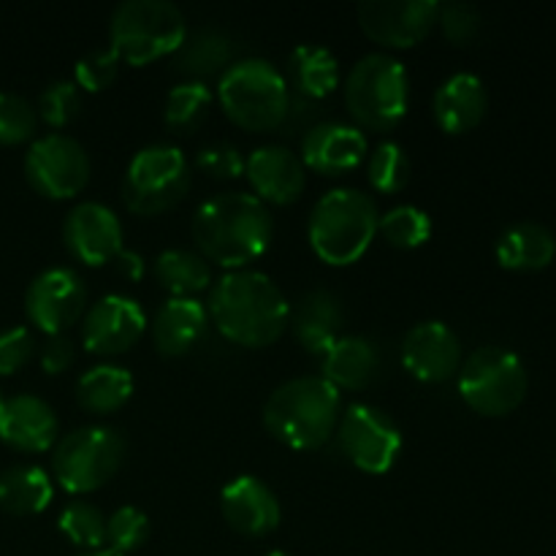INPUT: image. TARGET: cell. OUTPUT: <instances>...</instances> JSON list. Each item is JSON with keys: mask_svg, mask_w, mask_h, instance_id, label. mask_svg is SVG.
<instances>
[{"mask_svg": "<svg viewBox=\"0 0 556 556\" xmlns=\"http://www.w3.org/2000/svg\"><path fill=\"white\" fill-rule=\"evenodd\" d=\"M190 233L206 261L228 271L248 269L269 250L275 217L253 193H217L195 210Z\"/></svg>", "mask_w": 556, "mask_h": 556, "instance_id": "6da1fadb", "label": "cell"}, {"mask_svg": "<svg viewBox=\"0 0 556 556\" xmlns=\"http://www.w3.org/2000/svg\"><path fill=\"white\" fill-rule=\"evenodd\" d=\"M206 313L226 340L244 348H266L288 329L291 304L269 275L233 269L212 286Z\"/></svg>", "mask_w": 556, "mask_h": 556, "instance_id": "7a4b0ae2", "label": "cell"}, {"mask_svg": "<svg viewBox=\"0 0 556 556\" xmlns=\"http://www.w3.org/2000/svg\"><path fill=\"white\" fill-rule=\"evenodd\" d=\"M342 394L324 375H302L277 386L264 405L269 434L293 451H318L337 434Z\"/></svg>", "mask_w": 556, "mask_h": 556, "instance_id": "3957f363", "label": "cell"}, {"mask_svg": "<svg viewBox=\"0 0 556 556\" xmlns=\"http://www.w3.org/2000/svg\"><path fill=\"white\" fill-rule=\"evenodd\" d=\"M378 220V206L364 190L334 188L320 195L309 212V248L329 266H351L372 244Z\"/></svg>", "mask_w": 556, "mask_h": 556, "instance_id": "277c9868", "label": "cell"}, {"mask_svg": "<svg viewBox=\"0 0 556 556\" xmlns=\"http://www.w3.org/2000/svg\"><path fill=\"white\" fill-rule=\"evenodd\" d=\"M217 101L233 125L253 134L280 128L291 106L286 76L264 58H244L228 65L217 81Z\"/></svg>", "mask_w": 556, "mask_h": 556, "instance_id": "5b68a950", "label": "cell"}, {"mask_svg": "<svg viewBox=\"0 0 556 556\" xmlns=\"http://www.w3.org/2000/svg\"><path fill=\"white\" fill-rule=\"evenodd\" d=\"M345 106L356 128L391 130L410 106V76L386 52L364 54L345 76Z\"/></svg>", "mask_w": 556, "mask_h": 556, "instance_id": "8992f818", "label": "cell"}, {"mask_svg": "<svg viewBox=\"0 0 556 556\" xmlns=\"http://www.w3.org/2000/svg\"><path fill=\"white\" fill-rule=\"evenodd\" d=\"M188 38L185 14L168 0H125L109 20V41L119 60L147 65L177 52Z\"/></svg>", "mask_w": 556, "mask_h": 556, "instance_id": "52a82bcc", "label": "cell"}, {"mask_svg": "<svg viewBox=\"0 0 556 556\" xmlns=\"http://www.w3.org/2000/svg\"><path fill=\"white\" fill-rule=\"evenodd\" d=\"M125 451V438L114 427H79L54 443L52 476L68 494L98 492L119 472Z\"/></svg>", "mask_w": 556, "mask_h": 556, "instance_id": "ba28073f", "label": "cell"}, {"mask_svg": "<svg viewBox=\"0 0 556 556\" xmlns=\"http://www.w3.org/2000/svg\"><path fill=\"white\" fill-rule=\"evenodd\" d=\"M462 400L467 407L489 418H500L514 413L525 402L530 378L514 351L500 345H483L462 358L456 372Z\"/></svg>", "mask_w": 556, "mask_h": 556, "instance_id": "9c48e42d", "label": "cell"}, {"mask_svg": "<svg viewBox=\"0 0 556 556\" xmlns=\"http://www.w3.org/2000/svg\"><path fill=\"white\" fill-rule=\"evenodd\" d=\"M188 157L174 144L141 147L125 168L123 201L134 215H161L177 206L188 195Z\"/></svg>", "mask_w": 556, "mask_h": 556, "instance_id": "30bf717a", "label": "cell"}, {"mask_svg": "<svg viewBox=\"0 0 556 556\" xmlns=\"http://www.w3.org/2000/svg\"><path fill=\"white\" fill-rule=\"evenodd\" d=\"M90 155L68 134L38 136L25 152V177L47 199H74L90 182Z\"/></svg>", "mask_w": 556, "mask_h": 556, "instance_id": "8fae6325", "label": "cell"}, {"mask_svg": "<svg viewBox=\"0 0 556 556\" xmlns=\"http://www.w3.org/2000/svg\"><path fill=\"white\" fill-rule=\"evenodd\" d=\"M337 434L342 454L369 476L389 472L402 454V432L396 421L367 402H356L342 413Z\"/></svg>", "mask_w": 556, "mask_h": 556, "instance_id": "7c38bea8", "label": "cell"}, {"mask_svg": "<svg viewBox=\"0 0 556 556\" xmlns=\"http://www.w3.org/2000/svg\"><path fill=\"white\" fill-rule=\"evenodd\" d=\"M25 313L27 320L47 337L65 334V329L87 313V288L79 271L52 266L33 277L25 291Z\"/></svg>", "mask_w": 556, "mask_h": 556, "instance_id": "4fadbf2b", "label": "cell"}, {"mask_svg": "<svg viewBox=\"0 0 556 556\" xmlns=\"http://www.w3.org/2000/svg\"><path fill=\"white\" fill-rule=\"evenodd\" d=\"M440 3L434 0H364L358 3V25L364 36L380 47L410 49L438 25Z\"/></svg>", "mask_w": 556, "mask_h": 556, "instance_id": "5bb4252c", "label": "cell"}, {"mask_svg": "<svg viewBox=\"0 0 556 556\" xmlns=\"http://www.w3.org/2000/svg\"><path fill=\"white\" fill-rule=\"evenodd\" d=\"M147 315L136 299L106 293L81 318V345L96 356H119L144 337Z\"/></svg>", "mask_w": 556, "mask_h": 556, "instance_id": "9a60e30c", "label": "cell"}, {"mask_svg": "<svg viewBox=\"0 0 556 556\" xmlns=\"http://www.w3.org/2000/svg\"><path fill=\"white\" fill-rule=\"evenodd\" d=\"M63 242L85 266H103L123 250V223L101 201H79L63 220Z\"/></svg>", "mask_w": 556, "mask_h": 556, "instance_id": "2e32d148", "label": "cell"}, {"mask_svg": "<svg viewBox=\"0 0 556 556\" xmlns=\"http://www.w3.org/2000/svg\"><path fill=\"white\" fill-rule=\"evenodd\" d=\"M402 367L421 383H445L462 367V340L443 320H421L402 340Z\"/></svg>", "mask_w": 556, "mask_h": 556, "instance_id": "e0dca14e", "label": "cell"}, {"mask_svg": "<svg viewBox=\"0 0 556 556\" xmlns=\"http://www.w3.org/2000/svg\"><path fill=\"white\" fill-rule=\"evenodd\" d=\"M0 440L25 454H43L60 440V421L41 396H0Z\"/></svg>", "mask_w": 556, "mask_h": 556, "instance_id": "ac0fdd59", "label": "cell"}, {"mask_svg": "<svg viewBox=\"0 0 556 556\" xmlns=\"http://www.w3.org/2000/svg\"><path fill=\"white\" fill-rule=\"evenodd\" d=\"M244 174L264 204H293L307 185V168L302 157L282 144L255 147L244 157Z\"/></svg>", "mask_w": 556, "mask_h": 556, "instance_id": "d6986e66", "label": "cell"}, {"mask_svg": "<svg viewBox=\"0 0 556 556\" xmlns=\"http://www.w3.org/2000/svg\"><path fill=\"white\" fill-rule=\"evenodd\" d=\"M223 519L231 530L248 538H266L280 527L282 508L271 486L255 476H239L220 492Z\"/></svg>", "mask_w": 556, "mask_h": 556, "instance_id": "ffe728a7", "label": "cell"}, {"mask_svg": "<svg viewBox=\"0 0 556 556\" xmlns=\"http://www.w3.org/2000/svg\"><path fill=\"white\" fill-rule=\"evenodd\" d=\"M299 157H302L304 168L337 177V174L362 166L367 157V136L351 123H337V119L318 123L304 134Z\"/></svg>", "mask_w": 556, "mask_h": 556, "instance_id": "44dd1931", "label": "cell"}, {"mask_svg": "<svg viewBox=\"0 0 556 556\" xmlns=\"http://www.w3.org/2000/svg\"><path fill=\"white\" fill-rule=\"evenodd\" d=\"M489 109V90L483 79L470 71L451 74L443 85L438 87L432 101L434 123L451 136L467 134L476 128Z\"/></svg>", "mask_w": 556, "mask_h": 556, "instance_id": "7402d4cb", "label": "cell"}, {"mask_svg": "<svg viewBox=\"0 0 556 556\" xmlns=\"http://www.w3.org/2000/svg\"><path fill=\"white\" fill-rule=\"evenodd\" d=\"M210 329V313L199 299H166L152 318V345L177 358L193 351Z\"/></svg>", "mask_w": 556, "mask_h": 556, "instance_id": "603a6c76", "label": "cell"}, {"mask_svg": "<svg viewBox=\"0 0 556 556\" xmlns=\"http://www.w3.org/2000/svg\"><path fill=\"white\" fill-rule=\"evenodd\" d=\"M288 326L293 329V337L307 348L315 356H324L331 345L342 337L345 326V309L342 302L326 288L304 293L296 307H291Z\"/></svg>", "mask_w": 556, "mask_h": 556, "instance_id": "cb8c5ba5", "label": "cell"}, {"mask_svg": "<svg viewBox=\"0 0 556 556\" xmlns=\"http://www.w3.org/2000/svg\"><path fill=\"white\" fill-rule=\"evenodd\" d=\"M320 358H324V378L337 391L367 389L380 372L378 345L358 334H342Z\"/></svg>", "mask_w": 556, "mask_h": 556, "instance_id": "d4e9b609", "label": "cell"}, {"mask_svg": "<svg viewBox=\"0 0 556 556\" xmlns=\"http://www.w3.org/2000/svg\"><path fill=\"white\" fill-rule=\"evenodd\" d=\"M497 261L510 271H541L556 255V237L548 226L535 220H519L505 228L497 239Z\"/></svg>", "mask_w": 556, "mask_h": 556, "instance_id": "484cf974", "label": "cell"}, {"mask_svg": "<svg viewBox=\"0 0 556 556\" xmlns=\"http://www.w3.org/2000/svg\"><path fill=\"white\" fill-rule=\"evenodd\" d=\"M54 483L43 467L14 465L0 472V508L14 516H36L52 505Z\"/></svg>", "mask_w": 556, "mask_h": 556, "instance_id": "4316f807", "label": "cell"}, {"mask_svg": "<svg viewBox=\"0 0 556 556\" xmlns=\"http://www.w3.org/2000/svg\"><path fill=\"white\" fill-rule=\"evenodd\" d=\"M134 396V375L117 364H96L76 380V402L92 416L117 413Z\"/></svg>", "mask_w": 556, "mask_h": 556, "instance_id": "83f0119b", "label": "cell"}, {"mask_svg": "<svg viewBox=\"0 0 556 556\" xmlns=\"http://www.w3.org/2000/svg\"><path fill=\"white\" fill-rule=\"evenodd\" d=\"M155 280L172 299H195L212 282L210 261L188 248H168L155 258Z\"/></svg>", "mask_w": 556, "mask_h": 556, "instance_id": "f1b7e54d", "label": "cell"}, {"mask_svg": "<svg viewBox=\"0 0 556 556\" xmlns=\"http://www.w3.org/2000/svg\"><path fill=\"white\" fill-rule=\"evenodd\" d=\"M291 81L302 96L326 98L340 87V60L318 43H302L288 58Z\"/></svg>", "mask_w": 556, "mask_h": 556, "instance_id": "f546056e", "label": "cell"}, {"mask_svg": "<svg viewBox=\"0 0 556 556\" xmlns=\"http://www.w3.org/2000/svg\"><path fill=\"white\" fill-rule=\"evenodd\" d=\"M179 71L193 76V81H204V76L226 71L231 65V41L220 30L190 33L177 49Z\"/></svg>", "mask_w": 556, "mask_h": 556, "instance_id": "4dcf8cb0", "label": "cell"}, {"mask_svg": "<svg viewBox=\"0 0 556 556\" xmlns=\"http://www.w3.org/2000/svg\"><path fill=\"white\" fill-rule=\"evenodd\" d=\"M212 87L206 81H182L172 87L163 109V119L174 134H193L204 123L206 112L212 106Z\"/></svg>", "mask_w": 556, "mask_h": 556, "instance_id": "1f68e13d", "label": "cell"}, {"mask_svg": "<svg viewBox=\"0 0 556 556\" xmlns=\"http://www.w3.org/2000/svg\"><path fill=\"white\" fill-rule=\"evenodd\" d=\"M58 530L85 552L106 548V516L85 500H71L58 516Z\"/></svg>", "mask_w": 556, "mask_h": 556, "instance_id": "d6a6232c", "label": "cell"}, {"mask_svg": "<svg viewBox=\"0 0 556 556\" xmlns=\"http://www.w3.org/2000/svg\"><path fill=\"white\" fill-rule=\"evenodd\" d=\"M378 231L383 233L386 242L400 250H416L432 239V217L413 204L391 206L386 215H380Z\"/></svg>", "mask_w": 556, "mask_h": 556, "instance_id": "836d02e7", "label": "cell"}, {"mask_svg": "<svg viewBox=\"0 0 556 556\" xmlns=\"http://www.w3.org/2000/svg\"><path fill=\"white\" fill-rule=\"evenodd\" d=\"M367 177L378 193H400L410 182V155L396 141H383L369 152Z\"/></svg>", "mask_w": 556, "mask_h": 556, "instance_id": "e575fe53", "label": "cell"}, {"mask_svg": "<svg viewBox=\"0 0 556 556\" xmlns=\"http://www.w3.org/2000/svg\"><path fill=\"white\" fill-rule=\"evenodd\" d=\"M150 538V519L136 505H123L106 516V548L117 554H130L141 548Z\"/></svg>", "mask_w": 556, "mask_h": 556, "instance_id": "d590c367", "label": "cell"}, {"mask_svg": "<svg viewBox=\"0 0 556 556\" xmlns=\"http://www.w3.org/2000/svg\"><path fill=\"white\" fill-rule=\"evenodd\" d=\"M81 114V90L74 79L52 81L38 98V117L52 128H65Z\"/></svg>", "mask_w": 556, "mask_h": 556, "instance_id": "8d00e7d4", "label": "cell"}, {"mask_svg": "<svg viewBox=\"0 0 556 556\" xmlns=\"http://www.w3.org/2000/svg\"><path fill=\"white\" fill-rule=\"evenodd\" d=\"M38 112L20 92H0V144H22L36 134Z\"/></svg>", "mask_w": 556, "mask_h": 556, "instance_id": "74e56055", "label": "cell"}, {"mask_svg": "<svg viewBox=\"0 0 556 556\" xmlns=\"http://www.w3.org/2000/svg\"><path fill=\"white\" fill-rule=\"evenodd\" d=\"M119 71V54L112 47L96 49V52L85 54L76 60L74 65V81L81 92H98L106 90Z\"/></svg>", "mask_w": 556, "mask_h": 556, "instance_id": "f35d334b", "label": "cell"}, {"mask_svg": "<svg viewBox=\"0 0 556 556\" xmlns=\"http://www.w3.org/2000/svg\"><path fill=\"white\" fill-rule=\"evenodd\" d=\"M195 166L215 179H237L239 174H244V157L233 144L217 141V144L201 147L195 155Z\"/></svg>", "mask_w": 556, "mask_h": 556, "instance_id": "ab89813d", "label": "cell"}, {"mask_svg": "<svg viewBox=\"0 0 556 556\" xmlns=\"http://www.w3.org/2000/svg\"><path fill=\"white\" fill-rule=\"evenodd\" d=\"M36 353V337L27 326H11L0 331V375H14Z\"/></svg>", "mask_w": 556, "mask_h": 556, "instance_id": "60d3db41", "label": "cell"}, {"mask_svg": "<svg viewBox=\"0 0 556 556\" xmlns=\"http://www.w3.org/2000/svg\"><path fill=\"white\" fill-rule=\"evenodd\" d=\"M438 25L443 27L448 41L467 43L470 38H476L478 27H481V14L470 3H440Z\"/></svg>", "mask_w": 556, "mask_h": 556, "instance_id": "b9f144b4", "label": "cell"}, {"mask_svg": "<svg viewBox=\"0 0 556 556\" xmlns=\"http://www.w3.org/2000/svg\"><path fill=\"white\" fill-rule=\"evenodd\" d=\"M38 358H41L43 372L60 375V372H65L71 364H74L76 348L65 334H52V337H47V342L41 345V356Z\"/></svg>", "mask_w": 556, "mask_h": 556, "instance_id": "7bdbcfd3", "label": "cell"}, {"mask_svg": "<svg viewBox=\"0 0 556 556\" xmlns=\"http://www.w3.org/2000/svg\"><path fill=\"white\" fill-rule=\"evenodd\" d=\"M119 264V271H125V275L130 277V280H139L141 275H144V261H141L139 253H134V250H119V255L114 258Z\"/></svg>", "mask_w": 556, "mask_h": 556, "instance_id": "ee69618b", "label": "cell"}, {"mask_svg": "<svg viewBox=\"0 0 556 556\" xmlns=\"http://www.w3.org/2000/svg\"><path fill=\"white\" fill-rule=\"evenodd\" d=\"M76 556H123V554L112 552V548H96V552H81V554H76Z\"/></svg>", "mask_w": 556, "mask_h": 556, "instance_id": "f6af8a7d", "label": "cell"}, {"mask_svg": "<svg viewBox=\"0 0 556 556\" xmlns=\"http://www.w3.org/2000/svg\"><path fill=\"white\" fill-rule=\"evenodd\" d=\"M266 556H291L288 552H269Z\"/></svg>", "mask_w": 556, "mask_h": 556, "instance_id": "bcb514c9", "label": "cell"}]
</instances>
